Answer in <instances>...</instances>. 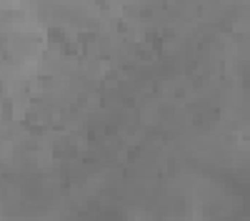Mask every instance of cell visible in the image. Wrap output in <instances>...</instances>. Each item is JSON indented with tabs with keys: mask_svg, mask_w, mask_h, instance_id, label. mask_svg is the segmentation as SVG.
I'll return each mask as SVG.
<instances>
[{
	"mask_svg": "<svg viewBox=\"0 0 250 221\" xmlns=\"http://www.w3.org/2000/svg\"><path fill=\"white\" fill-rule=\"evenodd\" d=\"M60 221H168V209L155 196L115 194L93 198Z\"/></svg>",
	"mask_w": 250,
	"mask_h": 221,
	"instance_id": "1",
	"label": "cell"
}]
</instances>
